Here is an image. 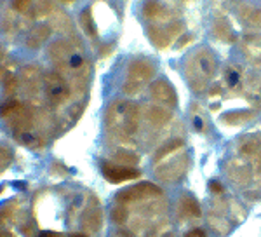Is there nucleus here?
<instances>
[{"mask_svg": "<svg viewBox=\"0 0 261 237\" xmlns=\"http://www.w3.org/2000/svg\"><path fill=\"white\" fill-rule=\"evenodd\" d=\"M138 121H140V108L127 100H115L107 108L105 122L110 133L133 136L138 131Z\"/></svg>", "mask_w": 261, "mask_h": 237, "instance_id": "1", "label": "nucleus"}, {"mask_svg": "<svg viewBox=\"0 0 261 237\" xmlns=\"http://www.w3.org/2000/svg\"><path fill=\"white\" fill-rule=\"evenodd\" d=\"M187 61V75L190 87L200 92L207 87L209 79L216 74V56L209 49H199Z\"/></svg>", "mask_w": 261, "mask_h": 237, "instance_id": "2", "label": "nucleus"}, {"mask_svg": "<svg viewBox=\"0 0 261 237\" xmlns=\"http://www.w3.org/2000/svg\"><path fill=\"white\" fill-rule=\"evenodd\" d=\"M0 117L7 122L9 129H12L16 136L32 133L33 122H35L32 110L18 100H7L6 103L0 105Z\"/></svg>", "mask_w": 261, "mask_h": 237, "instance_id": "3", "label": "nucleus"}, {"mask_svg": "<svg viewBox=\"0 0 261 237\" xmlns=\"http://www.w3.org/2000/svg\"><path fill=\"white\" fill-rule=\"evenodd\" d=\"M44 89L49 103L54 107H60L65 103L70 96V86L61 74L58 72H49L44 75Z\"/></svg>", "mask_w": 261, "mask_h": 237, "instance_id": "4", "label": "nucleus"}, {"mask_svg": "<svg viewBox=\"0 0 261 237\" xmlns=\"http://www.w3.org/2000/svg\"><path fill=\"white\" fill-rule=\"evenodd\" d=\"M81 44H79L77 40H75V44L70 40H65V39L54 40V42H50V45L47 49V56H49L50 61L56 63L60 68H65L66 63H68V59L73 56L79 49H81Z\"/></svg>", "mask_w": 261, "mask_h": 237, "instance_id": "5", "label": "nucleus"}, {"mask_svg": "<svg viewBox=\"0 0 261 237\" xmlns=\"http://www.w3.org/2000/svg\"><path fill=\"white\" fill-rule=\"evenodd\" d=\"M155 72H157V66H155L150 59L136 58V59H133L127 66V80L143 86V84L150 82V80L153 79Z\"/></svg>", "mask_w": 261, "mask_h": 237, "instance_id": "6", "label": "nucleus"}, {"mask_svg": "<svg viewBox=\"0 0 261 237\" xmlns=\"http://www.w3.org/2000/svg\"><path fill=\"white\" fill-rule=\"evenodd\" d=\"M101 173L112 183H124L140 178V171L136 168L124 166V164H113V162H103L101 164Z\"/></svg>", "mask_w": 261, "mask_h": 237, "instance_id": "7", "label": "nucleus"}, {"mask_svg": "<svg viewBox=\"0 0 261 237\" xmlns=\"http://www.w3.org/2000/svg\"><path fill=\"white\" fill-rule=\"evenodd\" d=\"M162 190L153 183H138L134 187H129L122 192L117 194V201L119 202H129V201H140V199H146V197H157L161 196Z\"/></svg>", "mask_w": 261, "mask_h": 237, "instance_id": "8", "label": "nucleus"}, {"mask_svg": "<svg viewBox=\"0 0 261 237\" xmlns=\"http://www.w3.org/2000/svg\"><path fill=\"white\" fill-rule=\"evenodd\" d=\"M150 92H151V98L157 101V103H162L164 107H169V108L178 107V94H176L174 87L167 80L164 79L155 80L150 86Z\"/></svg>", "mask_w": 261, "mask_h": 237, "instance_id": "9", "label": "nucleus"}, {"mask_svg": "<svg viewBox=\"0 0 261 237\" xmlns=\"http://www.w3.org/2000/svg\"><path fill=\"white\" fill-rule=\"evenodd\" d=\"M188 164H190V157L188 155H179V157L166 162L162 168H159L157 176L164 181H174L187 173Z\"/></svg>", "mask_w": 261, "mask_h": 237, "instance_id": "10", "label": "nucleus"}, {"mask_svg": "<svg viewBox=\"0 0 261 237\" xmlns=\"http://www.w3.org/2000/svg\"><path fill=\"white\" fill-rule=\"evenodd\" d=\"M21 84H23L24 91L28 94H37L39 92L42 82V75H40V68L37 66H27V68L21 70Z\"/></svg>", "mask_w": 261, "mask_h": 237, "instance_id": "11", "label": "nucleus"}, {"mask_svg": "<svg viewBox=\"0 0 261 237\" xmlns=\"http://www.w3.org/2000/svg\"><path fill=\"white\" fill-rule=\"evenodd\" d=\"M50 25H37L30 30V33L27 35V48L28 49H39L47 42L50 37Z\"/></svg>", "mask_w": 261, "mask_h": 237, "instance_id": "12", "label": "nucleus"}, {"mask_svg": "<svg viewBox=\"0 0 261 237\" xmlns=\"http://www.w3.org/2000/svg\"><path fill=\"white\" fill-rule=\"evenodd\" d=\"M146 33H148V39L153 42V45L157 49H164L171 44V35L167 33V30H164L161 27L151 25V27H148V30H146Z\"/></svg>", "mask_w": 261, "mask_h": 237, "instance_id": "13", "label": "nucleus"}, {"mask_svg": "<svg viewBox=\"0 0 261 237\" xmlns=\"http://www.w3.org/2000/svg\"><path fill=\"white\" fill-rule=\"evenodd\" d=\"M164 14H166V7H164L159 0H146V2L143 4V16L148 21L161 19L164 18Z\"/></svg>", "mask_w": 261, "mask_h": 237, "instance_id": "14", "label": "nucleus"}, {"mask_svg": "<svg viewBox=\"0 0 261 237\" xmlns=\"http://www.w3.org/2000/svg\"><path fill=\"white\" fill-rule=\"evenodd\" d=\"M171 117H172V113L164 107H151L148 110V121L155 128H162L164 124H167V122L171 121Z\"/></svg>", "mask_w": 261, "mask_h": 237, "instance_id": "15", "label": "nucleus"}, {"mask_svg": "<svg viewBox=\"0 0 261 237\" xmlns=\"http://www.w3.org/2000/svg\"><path fill=\"white\" fill-rule=\"evenodd\" d=\"M214 33H216L218 39L225 40V42H230V40H235V35L231 32V27L228 23V19L225 16H220L216 21H214Z\"/></svg>", "mask_w": 261, "mask_h": 237, "instance_id": "16", "label": "nucleus"}, {"mask_svg": "<svg viewBox=\"0 0 261 237\" xmlns=\"http://www.w3.org/2000/svg\"><path fill=\"white\" fill-rule=\"evenodd\" d=\"M81 27L91 39H96V37H98V28H96L94 18H92L91 7H86V9L81 12Z\"/></svg>", "mask_w": 261, "mask_h": 237, "instance_id": "17", "label": "nucleus"}, {"mask_svg": "<svg viewBox=\"0 0 261 237\" xmlns=\"http://www.w3.org/2000/svg\"><path fill=\"white\" fill-rule=\"evenodd\" d=\"M181 209H183L185 215H188V217H200L202 215V209H200V204L197 202V199L193 196H188V194H185V196H181Z\"/></svg>", "mask_w": 261, "mask_h": 237, "instance_id": "18", "label": "nucleus"}, {"mask_svg": "<svg viewBox=\"0 0 261 237\" xmlns=\"http://www.w3.org/2000/svg\"><path fill=\"white\" fill-rule=\"evenodd\" d=\"M50 28L58 30V32H68V30H71L70 16L65 14L63 11H56L50 16Z\"/></svg>", "mask_w": 261, "mask_h": 237, "instance_id": "19", "label": "nucleus"}, {"mask_svg": "<svg viewBox=\"0 0 261 237\" xmlns=\"http://www.w3.org/2000/svg\"><path fill=\"white\" fill-rule=\"evenodd\" d=\"M254 117V112H249V110H241V112H228L223 115V122L228 126H237L242 124V122L249 121V118Z\"/></svg>", "mask_w": 261, "mask_h": 237, "instance_id": "20", "label": "nucleus"}, {"mask_svg": "<svg viewBox=\"0 0 261 237\" xmlns=\"http://www.w3.org/2000/svg\"><path fill=\"white\" fill-rule=\"evenodd\" d=\"M183 145H185L183 139H179V138L171 139V141H167L164 147L159 148L157 154H155V160H162L164 157H167V155L174 154V152H178L179 148H183Z\"/></svg>", "mask_w": 261, "mask_h": 237, "instance_id": "21", "label": "nucleus"}, {"mask_svg": "<svg viewBox=\"0 0 261 237\" xmlns=\"http://www.w3.org/2000/svg\"><path fill=\"white\" fill-rule=\"evenodd\" d=\"M84 225L87 228H91V230H98L101 227V213L99 209H89L86 215H84Z\"/></svg>", "mask_w": 261, "mask_h": 237, "instance_id": "22", "label": "nucleus"}, {"mask_svg": "<svg viewBox=\"0 0 261 237\" xmlns=\"http://www.w3.org/2000/svg\"><path fill=\"white\" fill-rule=\"evenodd\" d=\"M54 12L56 11H54V6L50 0H39L32 18H47V16H53Z\"/></svg>", "mask_w": 261, "mask_h": 237, "instance_id": "23", "label": "nucleus"}, {"mask_svg": "<svg viewBox=\"0 0 261 237\" xmlns=\"http://www.w3.org/2000/svg\"><path fill=\"white\" fill-rule=\"evenodd\" d=\"M12 162V150L9 147L0 145V173H4Z\"/></svg>", "mask_w": 261, "mask_h": 237, "instance_id": "24", "label": "nucleus"}, {"mask_svg": "<svg viewBox=\"0 0 261 237\" xmlns=\"http://www.w3.org/2000/svg\"><path fill=\"white\" fill-rule=\"evenodd\" d=\"M115 159L120 160L124 166H127V164H136L140 157H138V154H133V152H127V150H117L115 152Z\"/></svg>", "mask_w": 261, "mask_h": 237, "instance_id": "25", "label": "nucleus"}, {"mask_svg": "<svg viewBox=\"0 0 261 237\" xmlns=\"http://www.w3.org/2000/svg\"><path fill=\"white\" fill-rule=\"evenodd\" d=\"M32 0H11V7L14 12H18V14H24V12L30 11L32 7Z\"/></svg>", "mask_w": 261, "mask_h": 237, "instance_id": "26", "label": "nucleus"}, {"mask_svg": "<svg viewBox=\"0 0 261 237\" xmlns=\"http://www.w3.org/2000/svg\"><path fill=\"white\" fill-rule=\"evenodd\" d=\"M18 79L14 77V75H11V74H7L6 75V79H4V91H6V94H12V92L18 89Z\"/></svg>", "mask_w": 261, "mask_h": 237, "instance_id": "27", "label": "nucleus"}, {"mask_svg": "<svg viewBox=\"0 0 261 237\" xmlns=\"http://www.w3.org/2000/svg\"><path fill=\"white\" fill-rule=\"evenodd\" d=\"M112 220L115 223H119V225H122V223L127 220V211H125L124 207H115V209L112 211Z\"/></svg>", "mask_w": 261, "mask_h": 237, "instance_id": "28", "label": "nucleus"}, {"mask_svg": "<svg viewBox=\"0 0 261 237\" xmlns=\"http://www.w3.org/2000/svg\"><path fill=\"white\" fill-rule=\"evenodd\" d=\"M247 18H249V21L254 27H261V9H251Z\"/></svg>", "mask_w": 261, "mask_h": 237, "instance_id": "29", "label": "nucleus"}, {"mask_svg": "<svg viewBox=\"0 0 261 237\" xmlns=\"http://www.w3.org/2000/svg\"><path fill=\"white\" fill-rule=\"evenodd\" d=\"M183 30H185L183 21H174V23H171L169 27H167V33H169V35H174V33H181Z\"/></svg>", "mask_w": 261, "mask_h": 237, "instance_id": "30", "label": "nucleus"}, {"mask_svg": "<svg viewBox=\"0 0 261 237\" xmlns=\"http://www.w3.org/2000/svg\"><path fill=\"white\" fill-rule=\"evenodd\" d=\"M226 77H228V84H230L231 87H233L235 84H237V80H239V72L233 70V68H230L228 70V75H226Z\"/></svg>", "mask_w": 261, "mask_h": 237, "instance_id": "31", "label": "nucleus"}, {"mask_svg": "<svg viewBox=\"0 0 261 237\" xmlns=\"http://www.w3.org/2000/svg\"><path fill=\"white\" fill-rule=\"evenodd\" d=\"M193 40V35H185L183 39L178 40V48H183V45H187V42H192Z\"/></svg>", "mask_w": 261, "mask_h": 237, "instance_id": "32", "label": "nucleus"}, {"mask_svg": "<svg viewBox=\"0 0 261 237\" xmlns=\"http://www.w3.org/2000/svg\"><path fill=\"white\" fill-rule=\"evenodd\" d=\"M39 237H63L61 234H58V232H50V230H44V232H40V235Z\"/></svg>", "mask_w": 261, "mask_h": 237, "instance_id": "33", "label": "nucleus"}, {"mask_svg": "<svg viewBox=\"0 0 261 237\" xmlns=\"http://www.w3.org/2000/svg\"><path fill=\"white\" fill-rule=\"evenodd\" d=\"M187 237H205V234H204V230L197 228V230H192L190 234H187Z\"/></svg>", "mask_w": 261, "mask_h": 237, "instance_id": "34", "label": "nucleus"}, {"mask_svg": "<svg viewBox=\"0 0 261 237\" xmlns=\"http://www.w3.org/2000/svg\"><path fill=\"white\" fill-rule=\"evenodd\" d=\"M211 190H213V192H216V194H220L221 192V185H218V181H213V183H211Z\"/></svg>", "mask_w": 261, "mask_h": 237, "instance_id": "35", "label": "nucleus"}, {"mask_svg": "<svg viewBox=\"0 0 261 237\" xmlns=\"http://www.w3.org/2000/svg\"><path fill=\"white\" fill-rule=\"evenodd\" d=\"M6 58H7V53H6V49H4V45L0 44V65H2Z\"/></svg>", "mask_w": 261, "mask_h": 237, "instance_id": "36", "label": "nucleus"}, {"mask_svg": "<svg viewBox=\"0 0 261 237\" xmlns=\"http://www.w3.org/2000/svg\"><path fill=\"white\" fill-rule=\"evenodd\" d=\"M60 2L66 4V6H70V4H73V0H60Z\"/></svg>", "mask_w": 261, "mask_h": 237, "instance_id": "37", "label": "nucleus"}, {"mask_svg": "<svg viewBox=\"0 0 261 237\" xmlns=\"http://www.w3.org/2000/svg\"><path fill=\"white\" fill-rule=\"evenodd\" d=\"M70 237H87V235H84V234H73V235H70Z\"/></svg>", "mask_w": 261, "mask_h": 237, "instance_id": "38", "label": "nucleus"}, {"mask_svg": "<svg viewBox=\"0 0 261 237\" xmlns=\"http://www.w3.org/2000/svg\"><path fill=\"white\" fill-rule=\"evenodd\" d=\"M0 237H9L7 234H4V232H0Z\"/></svg>", "mask_w": 261, "mask_h": 237, "instance_id": "39", "label": "nucleus"}]
</instances>
